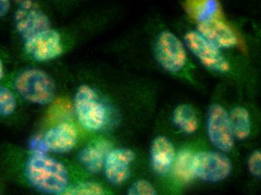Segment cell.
<instances>
[{
	"mask_svg": "<svg viewBox=\"0 0 261 195\" xmlns=\"http://www.w3.org/2000/svg\"><path fill=\"white\" fill-rule=\"evenodd\" d=\"M24 176L27 182L43 194H61L70 185L68 169L48 154L32 153L25 163Z\"/></svg>",
	"mask_w": 261,
	"mask_h": 195,
	"instance_id": "6da1fadb",
	"label": "cell"
},
{
	"mask_svg": "<svg viewBox=\"0 0 261 195\" xmlns=\"http://www.w3.org/2000/svg\"><path fill=\"white\" fill-rule=\"evenodd\" d=\"M16 91L23 99L39 104H50L56 96V86L52 77L39 69L22 71L14 80Z\"/></svg>",
	"mask_w": 261,
	"mask_h": 195,
	"instance_id": "7a4b0ae2",
	"label": "cell"
},
{
	"mask_svg": "<svg viewBox=\"0 0 261 195\" xmlns=\"http://www.w3.org/2000/svg\"><path fill=\"white\" fill-rule=\"evenodd\" d=\"M74 108L77 121L86 130L100 131L106 124V107L90 86L79 87L74 96Z\"/></svg>",
	"mask_w": 261,
	"mask_h": 195,
	"instance_id": "3957f363",
	"label": "cell"
},
{
	"mask_svg": "<svg viewBox=\"0 0 261 195\" xmlns=\"http://www.w3.org/2000/svg\"><path fill=\"white\" fill-rule=\"evenodd\" d=\"M232 163L224 154L215 151L200 152L194 155L195 177L206 182H219L227 179Z\"/></svg>",
	"mask_w": 261,
	"mask_h": 195,
	"instance_id": "277c9868",
	"label": "cell"
},
{
	"mask_svg": "<svg viewBox=\"0 0 261 195\" xmlns=\"http://www.w3.org/2000/svg\"><path fill=\"white\" fill-rule=\"evenodd\" d=\"M14 24L23 42L50 29V22L36 3L30 0L20 2L14 14Z\"/></svg>",
	"mask_w": 261,
	"mask_h": 195,
	"instance_id": "5b68a950",
	"label": "cell"
},
{
	"mask_svg": "<svg viewBox=\"0 0 261 195\" xmlns=\"http://www.w3.org/2000/svg\"><path fill=\"white\" fill-rule=\"evenodd\" d=\"M155 51L159 64L169 72H177L186 65L187 55L184 45L169 31L160 33L155 43Z\"/></svg>",
	"mask_w": 261,
	"mask_h": 195,
	"instance_id": "8992f818",
	"label": "cell"
},
{
	"mask_svg": "<svg viewBox=\"0 0 261 195\" xmlns=\"http://www.w3.org/2000/svg\"><path fill=\"white\" fill-rule=\"evenodd\" d=\"M207 133L210 142L224 153L234 147V137L229 120V114L220 104L210 107L208 113Z\"/></svg>",
	"mask_w": 261,
	"mask_h": 195,
	"instance_id": "52a82bcc",
	"label": "cell"
},
{
	"mask_svg": "<svg viewBox=\"0 0 261 195\" xmlns=\"http://www.w3.org/2000/svg\"><path fill=\"white\" fill-rule=\"evenodd\" d=\"M185 42L189 50L208 69L218 72H227L230 70V65L220 49L208 42L197 31L189 32L185 36Z\"/></svg>",
	"mask_w": 261,
	"mask_h": 195,
	"instance_id": "ba28073f",
	"label": "cell"
},
{
	"mask_svg": "<svg viewBox=\"0 0 261 195\" xmlns=\"http://www.w3.org/2000/svg\"><path fill=\"white\" fill-rule=\"evenodd\" d=\"M24 49L36 61H50L63 53L61 36L56 30L49 29L24 41Z\"/></svg>",
	"mask_w": 261,
	"mask_h": 195,
	"instance_id": "9c48e42d",
	"label": "cell"
},
{
	"mask_svg": "<svg viewBox=\"0 0 261 195\" xmlns=\"http://www.w3.org/2000/svg\"><path fill=\"white\" fill-rule=\"evenodd\" d=\"M135 154L128 148L111 150L105 157V177L113 185H121L126 182L130 175V166Z\"/></svg>",
	"mask_w": 261,
	"mask_h": 195,
	"instance_id": "30bf717a",
	"label": "cell"
},
{
	"mask_svg": "<svg viewBox=\"0 0 261 195\" xmlns=\"http://www.w3.org/2000/svg\"><path fill=\"white\" fill-rule=\"evenodd\" d=\"M43 139L48 152L67 153L77 144V131L71 123L63 122L47 130Z\"/></svg>",
	"mask_w": 261,
	"mask_h": 195,
	"instance_id": "8fae6325",
	"label": "cell"
},
{
	"mask_svg": "<svg viewBox=\"0 0 261 195\" xmlns=\"http://www.w3.org/2000/svg\"><path fill=\"white\" fill-rule=\"evenodd\" d=\"M197 32L219 49L229 48L237 43V38L233 32L223 22L216 19L200 22Z\"/></svg>",
	"mask_w": 261,
	"mask_h": 195,
	"instance_id": "7c38bea8",
	"label": "cell"
},
{
	"mask_svg": "<svg viewBox=\"0 0 261 195\" xmlns=\"http://www.w3.org/2000/svg\"><path fill=\"white\" fill-rule=\"evenodd\" d=\"M176 154L173 144L168 137L159 136L152 142L150 149V161L154 171L165 175L173 168Z\"/></svg>",
	"mask_w": 261,
	"mask_h": 195,
	"instance_id": "4fadbf2b",
	"label": "cell"
},
{
	"mask_svg": "<svg viewBox=\"0 0 261 195\" xmlns=\"http://www.w3.org/2000/svg\"><path fill=\"white\" fill-rule=\"evenodd\" d=\"M109 151L108 144L105 141L92 143L80 151V163L86 171L97 174L103 170L105 157Z\"/></svg>",
	"mask_w": 261,
	"mask_h": 195,
	"instance_id": "5bb4252c",
	"label": "cell"
},
{
	"mask_svg": "<svg viewBox=\"0 0 261 195\" xmlns=\"http://www.w3.org/2000/svg\"><path fill=\"white\" fill-rule=\"evenodd\" d=\"M230 127L233 137L238 140H246L251 131L249 113L243 107H237L229 114Z\"/></svg>",
	"mask_w": 261,
	"mask_h": 195,
	"instance_id": "9a60e30c",
	"label": "cell"
},
{
	"mask_svg": "<svg viewBox=\"0 0 261 195\" xmlns=\"http://www.w3.org/2000/svg\"><path fill=\"white\" fill-rule=\"evenodd\" d=\"M173 122L175 126L185 134H193L198 128L197 115L189 104H181L175 108L173 113Z\"/></svg>",
	"mask_w": 261,
	"mask_h": 195,
	"instance_id": "2e32d148",
	"label": "cell"
},
{
	"mask_svg": "<svg viewBox=\"0 0 261 195\" xmlns=\"http://www.w3.org/2000/svg\"><path fill=\"white\" fill-rule=\"evenodd\" d=\"M175 176L183 182H189L195 177L194 154L189 150L179 152L173 162Z\"/></svg>",
	"mask_w": 261,
	"mask_h": 195,
	"instance_id": "e0dca14e",
	"label": "cell"
},
{
	"mask_svg": "<svg viewBox=\"0 0 261 195\" xmlns=\"http://www.w3.org/2000/svg\"><path fill=\"white\" fill-rule=\"evenodd\" d=\"M60 195H106V192L100 184L85 181L68 185V188Z\"/></svg>",
	"mask_w": 261,
	"mask_h": 195,
	"instance_id": "ac0fdd59",
	"label": "cell"
},
{
	"mask_svg": "<svg viewBox=\"0 0 261 195\" xmlns=\"http://www.w3.org/2000/svg\"><path fill=\"white\" fill-rule=\"evenodd\" d=\"M17 106V98L13 92L5 86L0 85V117L12 115Z\"/></svg>",
	"mask_w": 261,
	"mask_h": 195,
	"instance_id": "d6986e66",
	"label": "cell"
},
{
	"mask_svg": "<svg viewBox=\"0 0 261 195\" xmlns=\"http://www.w3.org/2000/svg\"><path fill=\"white\" fill-rule=\"evenodd\" d=\"M127 195H159L155 187L146 180H138L130 185Z\"/></svg>",
	"mask_w": 261,
	"mask_h": 195,
	"instance_id": "ffe728a7",
	"label": "cell"
},
{
	"mask_svg": "<svg viewBox=\"0 0 261 195\" xmlns=\"http://www.w3.org/2000/svg\"><path fill=\"white\" fill-rule=\"evenodd\" d=\"M248 168L251 174L257 178L261 177V153L255 150L250 155L248 159Z\"/></svg>",
	"mask_w": 261,
	"mask_h": 195,
	"instance_id": "44dd1931",
	"label": "cell"
},
{
	"mask_svg": "<svg viewBox=\"0 0 261 195\" xmlns=\"http://www.w3.org/2000/svg\"><path fill=\"white\" fill-rule=\"evenodd\" d=\"M29 147L32 153L48 154L47 147L44 143L43 136L35 135L29 141Z\"/></svg>",
	"mask_w": 261,
	"mask_h": 195,
	"instance_id": "7402d4cb",
	"label": "cell"
},
{
	"mask_svg": "<svg viewBox=\"0 0 261 195\" xmlns=\"http://www.w3.org/2000/svg\"><path fill=\"white\" fill-rule=\"evenodd\" d=\"M216 10H217V3H216L215 1L206 2L200 12V22L213 19V15L216 13Z\"/></svg>",
	"mask_w": 261,
	"mask_h": 195,
	"instance_id": "603a6c76",
	"label": "cell"
},
{
	"mask_svg": "<svg viewBox=\"0 0 261 195\" xmlns=\"http://www.w3.org/2000/svg\"><path fill=\"white\" fill-rule=\"evenodd\" d=\"M11 3L8 0H0V17H4L10 10Z\"/></svg>",
	"mask_w": 261,
	"mask_h": 195,
	"instance_id": "cb8c5ba5",
	"label": "cell"
},
{
	"mask_svg": "<svg viewBox=\"0 0 261 195\" xmlns=\"http://www.w3.org/2000/svg\"><path fill=\"white\" fill-rule=\"evenodd\" d=\"M5 76V70L4 66H3V62L0 60V80L4 77Z\"/></svg>",
	"mask_w": 261,
	"mask_h": 195,
	"instance_id": "d4e9b609",
	"label": "cell"
}]
</instances>
